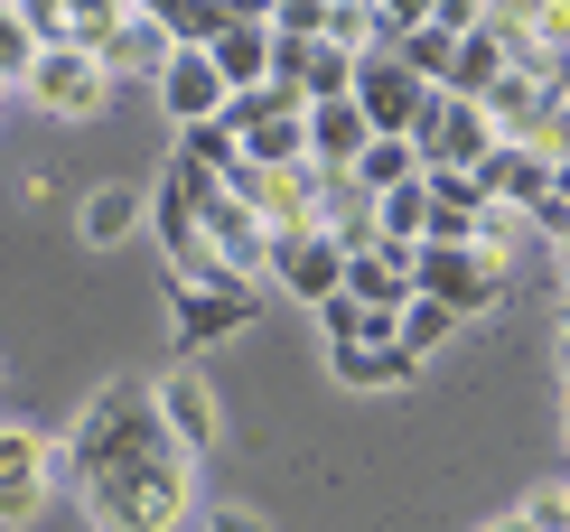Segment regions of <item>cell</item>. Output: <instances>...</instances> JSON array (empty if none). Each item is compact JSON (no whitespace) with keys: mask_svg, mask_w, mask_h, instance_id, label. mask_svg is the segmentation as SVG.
Masks as SVG:
<instances>
[{"mask_svg":"<svg viewBox=\"0 0 570 532\" xmlns=\"http://www.w3.org/2000/svg\"><path fill=\"white\" fill-rule=\"evenodd\" d=\"M57 467L76 476L94 532H169L187 504H197L187 495L178 440L159 430V393L150 383H112V393L76 421V440H66Z\"/></svg>","mask_w":570,"mask_h":532,"instance_id":"cell-1","label":"cell"},{"mask_svg":"<svg viewBox=\"0 0 570 532\" xmlns=\"http://www.w3.org/2000/svg\"><path fill=\"white\" fill-rule=\"evenodd\" d=\"M412 299L449 308V318H487L495 299H505V262H487L478 244H421L412 253Z\"/></svg>","mask_w":570,"mask_h":532,"instance_id":"cell-2","label":"cell"},{"mask_svg":"<svg viewBox=\"0 0 570 532\" xmlns=\"http://www.w3.org/2000/svg\"><path fill=\"white\" fill-rule=\"evenodd\" d=\"M431 93H440V85H421L402 57L365 47V57H355V85H346V104L365 112V131H374V140H412V122H421V104H431Z\"/></svg>","mask_w":570,"mask_h":532,"instance_id":"cell-3","label":"cell"},{"mask_svg":"<svg viewBox=\"0 0 570 532\" xmlns=\"http://www.w3.org/2000/svg\"><path fill=\"white\" fill-rule=\"evenodd\" d=\"M412 150H421V168H478V159L495 150V122H487V104L431 93V104H421V122H412Z\"/></svg>","mask_w":570,"mask_h":532,"instance_id":"cell-4","label":"cell"},{"mask_svg":"<svg viewBox=\"0 0 570 532\" xmlns=\"http://www.w3.org/2000/svg\"><path fill=\"white\" fill-rule=\"evenodd\" d=\"M263 280H281L291 299H308V308H318V299H337V289H346V253L327 244L318 225H299V234H272V253H263Z\"/></svg>","mask_w":570,"mask_h":532,"instance_id":"cell-5","label":"cell"},{"mask_svg":"<svg viewBox=\"0 0 570 532\" xmlns=\"http://www.w3.org/2000/svg\"><path fill=\"white\" fill-rule=\"evenodd\" d=\"M29 104H47V112H66V122H85V112H104V93H112V76L85 57V47H38V66H29Z\"/></svg>","mask_w":570,"mask_h":532,"instance_id":"cell-6","label":"cell"},{"mask_svg":"<svg viewBox=\"0 0 570 532\" xmlns=\"http://www.w3.org/2000/svg\"><path fill=\"white\" fill-rule=\"evenodd\" d=\"M57 486V449L38 430H0V523H29Z\"/></svg>","mask_w":570,"mask_h":532,"instance_id":"cell-7","label":"cell"},{"mask_svg":"<svg viewBox=\"0 0 570 532\" xmlns=\"http://www.w3.org/2000/svg\"><path fill=\"white\" fill-rule=\"evenodd\" d=\"M94 66H104L112 85H122V76L159 85V66H169V29H159V10H112V29H104V47H94Z\"/></svg>","mask_w":570,"mask_h":532,"instance_id":"cell-8","label":"cell"},{"mask_svg":"<svg viewBox=\"0 0 570 532\" xmlns=\"http://www.w3.org/2000/svg\"><path fill=\"white\" fill-rule=\"evenodd\" d=\"M468 178L487 187V206H514V215H533L542 197H552V159H542V150H524V140H495V150L468 168Z\"/></svg>","mask_w":570,"mask_h":532,"instance_id":"cell-9","label":"cell"},{"mask_svg":"<svg viewBox=\"0 0 570 532\" xmlns=\"http://www.w3.org/2000/svg\"><path fill=\"white\" fill-rule=\"evenodd\" d=\"M150 393H159V430H169L178 457L197 467V457L225 440V430H216V393H206V374H169V383H150Z\"/></svg>","mask_w":570,"mask_h":532,"instance_id":"cell-10","label":"cell"},{"mask_svg":"<svg viewBox=\"0 0 570 532\" xmlns=\"http://www.w3.org/2000/svg\"><path fill=\"white\" fill-rule=\"evenodd\" d=\"M159 104H169L178 131H206V122H225L234 93H225V76L206 57H178V47H169V66H159Z\"/></svg>","mask_w":570,"mask_h":532,"instance_id":"cell-11","label":"cell"},{"mask_svg":"<svg viewBox=\"0 0 570 532\" xmlns=\"http://www.w3.org/2000/svg\"><path fill=\"white\" fill-rule=\"evenodd\" d=\"M421 197H431V234H421V244H478L487 187L468 178V168H421Z\"/></svg>","mask_w":570,"mask_h":532,"instance_id":"cell-12","label":"cell"},{"mask_svg":"<svg viewBox=\"0 0 570 532\" xmlns=\"http://www.w3.org/2000/svg\"><path fill=\"white\" fill-rule=\"evenodd\" d=\"M253 308H263V289H178V346H216V336H244Z\"/></svg>","mask_w":570,"mask_h":532,"instance_id":"cell-13","label":"cell"},{"mask_svg":"<svg viewBox=\"0 0 570 532\" xmlns=\"http://www.w3.org/2000/svg\"><path fill=\"white\" fill-rule=\"evenodd\" d=\"M206 66L225 76V93L272 85V29H263V10H234V19H225V38L206 47Z\"/></svg>","mask_w":570,"mask_h":532,"instance_id":"cell-14","label":"cell"},{"mask_svg":"<svg viewBox=\"0 0 570 532\" xmlns=\"http://www.w3.org/2000/svg\"><path fill=\"white\" fill-rule=\"evenodd\" d=\"M365 112H355L346 104V93H337V104H308V159H318V168H355V159H365Z\"/></svg>","mask_w":570,"mask_h":532,"instance_id":"cell-15","label":"cell"},{"mask_svg":"<svg viewBox=\"0 0 570 532\" xmlns=\"http://www.w3.org/2000/svg\"><path fill=\"white\" fill-rule=\"evenodd\" d=\"M346 299L355 308H402L412 299V253H346Z\"/></svg>","mask_w":570,"mask_h":532,"instance_id":"cell-16","label":"cell"},{"mask_svg":"<svg viewBox=\"0 0 570 532\" xmlns=\"http://www.w3.org/2000/svg\"><path fill=\"white\" fill-rule=\"evenodd\" d=\"M327 365H337V383H355V393H393V383H421V365H412L402 346H337Z\"/></svg>","mask_w":570,"mask_h":532,"instance_id":"cell-17","label":"cell"},{"mask_svg":"<svg viewBox=\"0 0 570 532\" xmlns=\"http://www.w3.org/2000/svg\"><path fill=\"white\" fill-rule=\"evenodd\" d=\"M234 150H244V168H299V159H308V104L281 112V122H253Z\"/></svg>","mask_w":570,"mask_h":532,"instance_id":"cell-18","label":"cell"},{"mask_svg":"<svg viewBox=\"0 0 570 532\" xmlns=\"http://www.w3.org/2000/svg\"><path fill=\"white\" fill-rule=\"evenodd\" d=\"M140 225H150V197H131V187H94L85 197V244H122Z\"/></svg>","mask_w":570,"mask_h":532,"instance_id":"cell-19","label":"cell"},{"mask_svg":"<svg viewBox=\"0 0 570 532\" xmlns=\"http://www.w3.org/2000/svg\"><path fill=\"white\" fill-rule=\"evenodd\" d=\"M346 178L365 187V197H393V187L421 178V150H412V140H365V159H355Z\"/></svg>","mask_w":570,"mask_h":532,"instance_id":"cell-20","label":"cell"},{"mask_svg":"<svg viewBox=\"0 0 570 532\" xmlns=\"http://www.w3.org/2000/svg\"><path fill=\"white\" fill-rule=\"evenodd\" d=\"M449 336H459V318H449V308H431V299H402V318H393V346L412 355V365H421V355H440Z\"/></svg>","mask_w":570,"mask_h":532,"instance_id":"cell-21","label":"cell"},{"mask_svg":"<svg viewBox=\"0 0 570 532\" xmlns=\"http://www.w3.org/2000/svg\"><path fill=\"white\" fill-rule=\"evenodd\" d=\"M318 38L346 47V57H365V47H374V10H365V0H318Z\"/></svg>","mask_w":570,"mask_h":532,"instance_id":"cell-22","label":"cell"},{"mask_svg":"<svg viewBox=\"0 0 570 532\" xmlns=\"http://www.w3.org/2000/svg\"><path fill=\"white\" fill-rule=\"evenodd\" d=\"M29 66H38V38H29V19L0 0V85H29Z\"/></svg>","mask_w":570,"mask_h":532,"instance_id":"cell-23","label":"cell"},{"mask_svg":"<svg viewBox=\"0 0 570 532\" xmlns=\"http://www.w3.org/2000/svg\"><path fill=\"white\" fill-rule=\"evenodd\" d=\"M524 234H533V225H524L514 206H487V215H478V253H487V262H505L514 244H524Z\"/></svg>","mask_w":570,"mask_h":532,"instance_id":"cell-24","label":"cell"},{"mask_svg":"<svg viewBox=\"0 0 570 532\" xmlns=\"http://www.w3.org/2000/svg\"><path fill=\"white\" fill-rule=\"evenodd\" d=\"M19 19H29V38H38V47H66V38H76V10H66V0H29Z\"/></svg>","mask_w":570,"mask_h":532,"instance_id":"cell-25","label":"cell"},{"mask_svg":"<svg viewBox=\"0 0 570 532\" xmlns=\"http://www.w3.org/2000/svg\"><path fill=\"white\" fill-rule=\"evenodd\" d=\"M524 523H533V532H570V486H542V495L524 504Z\"/></svg>","mask_w":570,"mask_h":532,"instance_id":"cell-26","label":"cell"},{"mask_svg":"<svg viewBox=\"0 0 570 532\" xmlns=\"http://www.w3.org/2000/svg\"><path fill=\"white\" fill-rule=\"evenodd\" d=\"M524 225H533V234H542L552 253H570V206H561V197H542V206L524 215Z\"/></svg>","mask_w":570,"mask_h":532,"instance_id":"cell-27","label":"cell"},{"mask_svg":"<svg viewBox=\"0 0 570 532\" xmlns=\"http://www.w3.org/2000/svg\"><path fill=\"white\" fill-rule=\"evenodd\" d=\"M206 532H272L253 504H206Z\"/></svg>","mask_w":570,"mask_h":532,"instance_id":"cell-28","label":"cell"},{"mask_svg":"<svg viewBox=\"0 0 570 532\" xmlns=\"http://www.w3.org/2000/svg\"><path fill=\"white\" fill-rule=\"evenodd\" d=\"M552 197H561V206H570V159H552Z\"/></svg>","mask_w":570,"mask_h":532,"instance_id":"cell-29","label":"cell"},{"mask_svg":"<svg viewBox=\"0 0 570 532\" xmlns=\"http://www.w3.org/2000/svg\"><path fill=\"white\" fill-rule=\"evenodd\" d=\"M487 532H533V523H524V514H505V523H487Z\"/></svg>","mask_w":570,"mask_h":532,"instance_id":"cell-30","label":"cell"},{"mask_svg":"<svg viewBox=\"0 0 570 532\" xmlns=\"http://www.w3.org/2000/svg\"><path fill=\"white\" fill-rule=\"evenodd\" d=\"M561 383H570V336H561Z\"/></svg>","mask_w":570,"mask_h":532,"instance_id":"cell-31","label":"cell"},{"mask_svg":"<svg viewBox=\"0 0 570 532\" xmlns=\"http://www.w3.org/2000/svg\"><path fill=\"white\" fill-rule=\"evenodd\" d=\"M561 289H570V253H561Z\"/></svg>","mask_w":570,"mask_h":532,"instance_id":"cell-32","label":"cell"},{"mask_svg":"<svg viewBox=\"0 0 570 532\" xmlns=\"http://www.w3.org/2000/svg\"><path fill=\"white\" fill-rule=\"evenodd\" d=\"M561 336H570V308H561Z\"/></svg>","mask_w":570,"mask_h":532,"instance_id":"cell-33","label":"cell"},{"mask_svg":"<svg viewBox=\"0 0 570 532\" xmlns=\"http://www.w3.org/2000/svg\"><path fill=\"white\" fill-rule=\"evenodd\" d=\"M0 93H10V85H0Z\"/></svg>","mask_w":570,"mask_h":532,"instance_id":"cell-34","label":"cell"}]
</instances>
